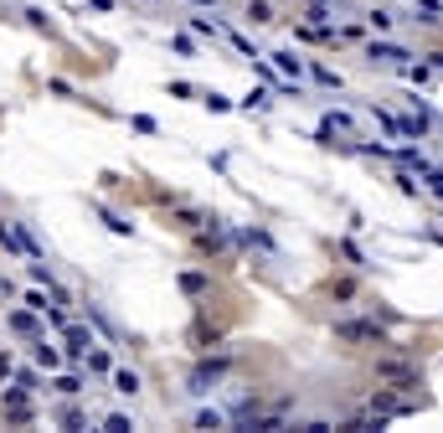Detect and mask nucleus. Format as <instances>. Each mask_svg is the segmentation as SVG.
Instances as JSON below:
<instances>
[{
	"label": "nucleus",
	"instance_id": "3",
	"mask_svg": "<svg viewBox=\"0 0 443 433\" xmlns=\"http://www.w3.org/2000/svg\"><path fill=\"white\" fill-rule=\"evenodd\" d=\"M62 335H68V356H72V361H83L88 351H93V335H88V331H77V325H68Z\"/></svg>",
	"mask_w": 443,
	"mask_h": 433
},
{
	"label": "nucleus",
	"instance_id": "10",
	"mask_svg": "<svg viewBox=\"0 0 443 433\" xmlns=\"http://www.w3.org/2000/svg\"><path fill=\"white\" fill-rule=\"evenodd\" d=\"M247 21H253V26H268V21H273V10L263 6V0H253V6H247Z\"/></svg>",
	"mask_w": 443,
	"mask_h": 433
},
{
	"label": "nucleus",
	"instance_id": "19",
	"mask_svg": "<svg viewBox=\"0 0 443 433\" xmlns=\"http://www.w3.org/2000/svg\"><path fill=\"white\" fill-rule=\"evenodd\" d=\"M0 377H16V366H10V356L0 351Z\"/></svg>",
	"mask_w": 443,
	"mask_h": 433
},
{
	"label": "nucleus",
	"instance_id": "2",
	"mask_svg": "<svg viewBox=\"0 0 443 433\" xmlns=\"http://www.w3.org/2000/svg\"><path fill=\"white\" fill-rule=\"evenodd\" d=\"M366 57H371V62H407L412 52H407V47H397V42H371V47H366Z\"/></svg>",
	"mask_w": 443,
	"mask_h": 433
},
{
	"label": "nucleus",
	"instance_id": "8",
	"mask_svg": "<svg viewBox=\"0 0 443 433\" xmlns=\"http://www.w3.org/2000/svg\"><path fill=\"white\" fill-rule=\"evenodd\" d=\"M52 387H57L62 397H83V377H72V372H68V377H57Z\"/></svg>",
	"mask_w": 443,
	"mask_h": 433
},
{
	"label": "nucleus",
	"instance_id": "1",
	"mask_svg": "<svg viewBox=\"0 0 443 433\" xmlns=\"http://www.w3.org/2000/svg\"><path fill=\"white\" fill-rule=\"evenodd\" d=\"M335 335H341V340H376V346H382V331H376V325H361V320L335 325Z\"/></svg>",
	"mask_w": 443,
	"mask_h": 433
},
{
	"label": "nucleus",
	"instance_id": "13",
	"mask_svg": "<svg viewBox=\"0 0 443 433\" xmlns=\"http://www.w3.org/2000/svg\"><path fill=\"white\" fill-rule=\"evenodd\" d=\"M222 423H227V418H222L217 408H201L196 413V428H222Z\"/></svg>",
	"mask_w": 443,
	"mask_h": 433
},
{
	"label": "nucleus",
	"instance_id": "17",
	"mask_svg": "<svg viewBox=\"0 0 443 433\" xmlns=\"http://www.w3.org/2000/svg\"><path fill=\"white\" fill-rule=\"evenodd\" d=\"M423 181H428V191H433V196H443V170L428 165V170H423Z\"/></svg>",
	"mask_w": 443,
	"mask_h": 433
},
{
	"label": "nucleus",
	"instance_id": "6",
	"mask_svg": "<svg viewBox=\"0 0 443 433\" xmlns=\"http://www.w3.org/2000/svg\"><path fill=\"white\" fill-rule=\"evenodd\" d=\"M10 331H21V335H42V325H36V310H31V305L16 310V314H10Z\"/></svg>",
	"mask_w": 443,
	"mask_h": 433
},
{
	"label": "nucleus",
	"instance_id": "7",
	"mask_svg": "<svg viewBox=\"0 0 443 433\" xmlns=\"http://www.w3.org/2000/svg\"><path fill=\"white\" fill-rule=\"evenodd\" d=\"M273 62H279V73H283V77H294V83H299V73H304V62H299L294 52H273Z\"/></svg>",
	"mask_w": 443,
	"mask_h": 433
},
{
	"label": "nucleus",
	"instance_id": "12",
	"mask_svg": "<svg viewBox=\"0 0 443 433\" xmlns=\"http://www.w3.org/2000/svg\"><path fill=\"white\" fill-rule=\"evenodd\" d=\"M103 428H109V433H129V428H134V418H124V413H109V418H103Z\"/></svg>",
	"mask_w": 443,
	"mask_h": 433
},
{
	"label": "nucleus",
	"instance_id": "20",
	"mask_svg": "<svg viewBox=\"0 0 443 433\" xmlns=\"http://www.w3.org/2000/svg\"><path fill=\"white\" fill-rule=\"evenodd\" d=\"M196 6H217V0H196Z\"/></svg>",
	"mask_w": 443,
	"mask_h": 433
},
{
	"label": "nucleus",
	"instance_id": "16",
	"mask_svg": "<svg viewBox=\"0 0 443 433\" xmlns=\"http://www.w3.org/2000/svg\"><path fill=\"white\" fill-rule=\"evenodd\" d=\"M98 217H103V222H109V232H129V222H124V217H114V212H109V206H98Z\"/></svg>",
	"mask_w": 443,
	"mask_h": 433
},
{
	"label": "nucleus",
	"instance_id": "4",
	"mask_svg": "<svg viewBox=\"0 0 443 433\" xmlns=\"http://www.w3.org/2000/svg\"><path fill=\"white\" fill-rule=\"evenodd\" d=\"M222 372H227V361H201L196 377H191V392H206V382H217Z\"/></svg>",
	"mask_w": 443,
	"mask_h": 433
},
{
	"label": "nucleus",
	"instance_id": "9",
	"mask_svg": "<svg viewBox=\"0 0 443 433\" xmlns=\"http://www.w3.org/2000/svg\"><path fill=\"white\" fill-rule=\"evenodd\" d=\"M114 392H124V397H134V392H139V377H134V372H114Z\"/></svg>",
	"mask_w": 443,
	"mask_h": 433
},
{
	"label": "nucleus",
	"instance_id": "18",
	"mask_svg": "<svg viewBox=\"0 0 443 433\" xmlns=\"http://www.w3.org/2000/svg\"><path fill=\"white\" fill-rule=\"evenodd\" d=\"M242 109H268V93H258V88H253V93L242 98Z\"/></svg>",
	"mask_w": 443,
	"mask_h": 433
},
{
	"label": "nucleus",
	"instance_id": "15",
	"mask_svg": "<svg viewBox=\"0 0 443 433\" xmlns=\"http://www.w3.org/2000/svg\"><path fill=\"white\" fill-rule=\"evenodd\" d=\"M315 83H320V88H341V77H335L330 68H320V62H315Z\"/></svg>",
	"mask_w": 443,
	"mask_h": 433
},
{
	"label": "nucleus",
	"instance_id": "5",
	"mask_svg": "<svg viewBox=\"0 0 443 433\" xmlns=\"http://www.w3.org/2000/svg\"><path fill=\"white\" fill-rule=\"evenodd\" d=\"M371 408L382 413V418H392V413H407L412 402H407V397H392V392H376V397H371Z\"/></svg>",
	"mask_w": 443,
	"mask_h": 433
},
{
	"label": "nucleus",
	"instance_id": "14",
	"mask_svg": "<svg viewBox=\"0 0 443 433\" xmlns=\"http://www.w3.org/2000/svg\"><path fill=\"white\" fill-rule=\"evenodd\" d=\"M88 366H93V372H114V361H109V351H88Z\"/></svg>",
	"mask_w": 443,
	"mask_h": 433
},
{
	"label": "nucleus",
	"instance_id": "11",
	"mask_svg": "<svg viewBox=\"0 0 443 433\" xmlns=\"http://www.w3.org/2000/svg\"><path fill=\"white\" fill-rule=\"evenodd\" d=\"M36 361H42V366H57V361H62V356H57V346H47V335L36 340Z\"/></svg>",
	"mask_w": 443,
	"mask_h": 433
}]
</instances>
